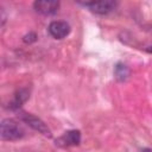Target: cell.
<instances>
[{
  "mask_svg": "<svg viewBox=\"0 0 152 152\" xmlns=\"http://www.w3.org/2000/svg\"><path fill=\"white\" fill-rule=\"evenodd\" d=\"M25 132L21 126L13 119H4L0 124V135L5 141H15L24 137Z\"/></svg>",
  "mask_w": 152,
  "mask_h": 152,
  "instance_id": "obj_1",
  "label": "cell"
},
{
  "mask_svg": "<svg viewBox=\"0 0 152 152\" xmlns=\"http://www.w3.org/2000/svg\"><path fill=\"white\" fill-rule=\"evenodd\" d=\"M82 5L87 8H89V11H91L93 13L96 14H108L110 12H113L118 2L113 1V0H101V1H88V2H82Z\"/></svg>",
  "mask_w": 152,
  "mask_h": 152,
  "instance_id": "obj_2",
  "label": "cell"
},
{
  "mask_svg": "<svg viewBox=\"0 0 152 152\" xmlns=\"http://www.w3.org/2000/svg\"><path fill=\"white\" fill-rule=\"evenodd\" d=\"M20 119H21L25 124H27L31 128H33L34 131L42 133L43 135H45V137H48V138L51 137V131H50V128H49V127L46 126V124H45L43 120H40L38 116H34V115L28 114V113H21V114H20Z\"/></svg>",
  "mask_w": 152,
  "mask_h": 152,
  "instance_id": "obj_3",
  "label": "cell"
},
{
  "mask_svg": "<svg viewBox=\"0 0 152 152\" xmlns=\"http://www.w3.org/2000/svg\"><path fill=\"white\" fill-rule=\"evenodd\" d=\"M36 12L43 15H53L59 8V1L57 0H37L33 2Z\"/></svg>",
  "mask_w": 152,
  "mask_h": 152,
  "instance_id": "obj_4",
  "label": "cell"
},
{
  "mask_svg": "<svg viewBox=\"0 0 152 152\" xmlns=\"http://www.w3.org/2000/svg\"><path fill=\"white\" fill-rule=\"evenodd\" d=\"M49 33L55 38V39H63L70 33V26L66 21L62 20H55L50 23L49 25Z\"/></svg>",
  "mask_w": 152,
  "mask_h": 152,
  "instance_id": "obj_5",
  "label": "cell"
},
{
  "mask_svg": "<svg viewBox=\"0 0 152 152\" xmlns=\"http://www.w3.org/2000/svg\"><path fill=\"white\" fill-rule=\"evenodd\" d=\"M81 141V133L77 129H71L65 132L62 137H59L56 140V145L62 146V147H68V146H75L78 145Z\"/></svg>",
  "mask_w": 152,
  "mask_h": 152,
  "instance_id": "obj_6",
  "label": "cell"
},
{
  "mask_svg": "<svg viewBox=\"0 0 152 152\" xmlns=\"http://www.w3.org/2000/svg\"><path fill=\"white\" fill-rule=\"evenodd\" d=\"M114 76L120 82L126 81L128 78V76H129V69H128V66L126 64L121 63V62L118 63L115 65V68H114Z\"/></svg>",
  "mask_w": 152,
  "mask_h": 152,
  "instance_id": "obj_7",
  "label": "cell"
},
{
  "mask_svg": "<svg viewBox=\"0 0 152 152\" xmlns=\"http://www.w3.org/2000/svg\"><path fill=\"white\" fill-rule=\"evenodd\" d=\"M28 99V91L26 89H19L15 95H14V100L11 103V108L13 109H19L20 106Z\"/></svg>",
  "mask_w": 152,
  "mask_h": 152,
  "instance_id": "obj_8",
  "label": "cell"
},
{
  "mask_svg": "<svg viewBox=\"0 0 152 152\" xmlns=\"http://www.w3.org/2000/svg\"><path fill=\"white\" fill-rule=\"evenodd\" d=\"M23 40H24L25 43H27V44H31V43H33V42L37 40V34H36L34 32H28L27 34L24 36Z\"/></svg>",
  "mask_w": 152,
  "mask_h": 152,
  "instance_id": "obj_9",
  "label": "cell"
},
{
  "mask_svg": "<svg viewBox=\"0 0 152 152\" xmlns=\"http://www.w3.org/2000/svg\"><path fill=\"white\" fill-rule=\"evenodd\" d=\"M148 51H150V52H152V46H151V48L148 49Z\"/></svg>",
  "mask_w": 152,
  "mask_h": 152,
  "instance_id": "obj_10",
  "label": "cell"
}]
</instances>
